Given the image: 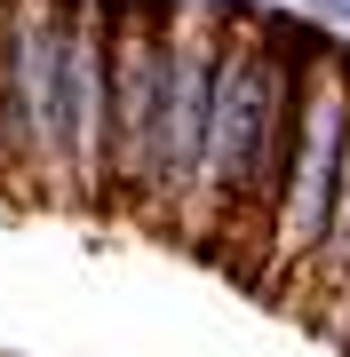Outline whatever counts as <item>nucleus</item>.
<instances>
[{"instance_id": "nucleus-1", "label": "nucleus", "mask_w": 350, "mask_h": 357, "mask_svg": "<svg viewBox=\"0 0 350 357\" xmlns=\"http://www.w3.org/2000/svg\"><path fill=\"white\" fill-rule=\"evenodd\" d=\"M302 40L311 24H286L263 8L255 24L223 32L215 56V103H207V151H199V183L183 206L175 238L191 255L223 262L231 278L255 270L263 215L279 191V159H286V119H295V72H302Z\"/></svg>"}, {"instance_id": "nucleus-2", "label": "nucleus", "mask_w": 350, "mask_h": 357, "mask_svg": "<svg viewBox=\"0 0 350 357\" xmlns=\"http://www.w3.org/2000/svg\"><path fill=\"white\" fill-rule=\"evenodd\" d=\"M342 167H350V40L319 32L302 40V72H295V119H286V159H279V191L263 215V246L247 286L271 310H295L302 278H311L326 222L342 199Z\"/></svg>"}, {"instance_id": "nucleus-3", "label": "nucleus", "mask_w": 350, "mask_h": 357, "mask_svg": "<svg viewBox=\"0 0 350 357\" xmlns=\"http://www.w3.org/2000/svg\"><path fill=\"white\" fill-rule=\"evenodd\" d=\"M64 32L72 0H0V135H8V199L24 206H72Z\"/></svg>"}, {"instance_id": "nucleus-4", "label": "nucleus", "mask_w": 350, "mask_h": 357, "mask_svg": "<svg viewBox=\"0 0 350 357\" xmlns=\"http://www.w3.org/2000/svg\"><path fill=\"white\" fill-rule=\"evenodd\" d=\"M223 16L191 8L168 24V64H159V112H152V167H143V199L136 222L152 230H183L199 183V151H207V103H215V56H223Z\"/></svg>"}, {"instance_id": "nucleus-5", "label": "nucleus", "mask_w": 350, "mask_h": 357, "mask_svg": "<svg viewBox=\"0 0 350 357\" xmlns=\"http://www.w3.org/2000/svg\"><path fill=\"white\" fill-rule=\"evenodd\" d=\"M64 167H72V215H104L112 206V0H72Z\"/></svg>"}, {"instance_id": "nucleus-6", "label": "nucleus", "mask_w": 350, "mask_h": 357, "mask_svg": "<svg viewBox=\"0 0 350 357\" xmlns=\"http://www.w3.org/2000/svg\"><path fill=\"white\" fill-rule=\"evenodd\" d=\"M0 191H8V135H0Z\"/></svg>"}]
</instances>
